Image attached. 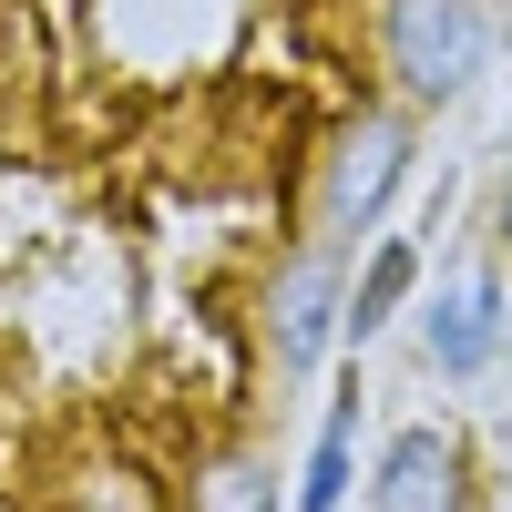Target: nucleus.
Segmentation results:
<instances>
[{"mask_svg": "<svg viewBox=\"0 0 512 512\" xmlns=\"http://www.w3.org/2000/svg\"><path fill=\"white\" fill-rule=\"evenodd\" d=\"M379 512H461V441L400 431L390 461H379Z\"/></svg>", "mask_w": 512, "mask_h": 512, "instance_id": "f03ea898", "label": "nucleus"}, {"mask_svg": "<svg viewBox=\"0 0 512 512\" xmlns=\"http://www.w3.org/2000/svg\"><path fill=\"white\" fill-rule=\"evenodd\" d=\"M349 431H359V400H338L328 431H318V461H308V492H297V512H338V502H349Z\"/></svg>", "mask_w": 512, "mask_h": 512, "instance_id": "423d86ee", "label": "nucleus"}, {"mask_svg": "<svg viewBox=\"0 0 512 512\" xmlns=\"http://www.w3.org/2000/svg\"><path fill=\"white\" fill-rule=\"evenodd\" d=\"M492 349H502V287L472 277V287H461L451 308L431 318V359H441V369H482Z\"/></svg>", "mask_w": 512, "mask_h": 512, "instance_id": "20e7f679", "label": "nucleus"}, {"mask_svg": "<svg viewBox=\"0 0 512 512\" xmlns=\"http://www.w3.org/2000/svg\"><path fill=\"white\" fill-rule=\"evenodd\" d=\"M390 62L410 93H461L482 72V11L472 0H390Z\"/></svg>", "mask_w": 512, "mask_h": 512, "instance_id": "f257e3e1", "label": "nucleus"}, {"mask_svg": "<svg viewBox=\"0 0 512 512\" xmlns=\"http://www.w3.org/2000/svg\"><path fill=\"white\" fill-rule=\"evenodd\" d=\"M502 236H512V195H502Z\"/></svg>", "mask_w": 512, "mask_h": 512, "instance_id": "1a4fd4ad", "label": "nucleus"}, {"mask_svg": "<svg viewBox=\"0 0 512 512\" xmlns=\"http://www.w3.org/2000/svg\"><path fill=\"white\" fill-rule=\"evenodd\" d=\"M400 297H410V246L390 236V246H379V256H369V277H359V297H349V328L369 338L379 318H390V308H400Z\"/></svg>", "mask_w": 512, "mask_h": 512, "instance_id": "0eeeda50", "label": "nucleus"}, {"mask_svg": "<svg viewBox=\"0 0 512 512\" xmlns=\"http://www.w3.org/2000/svg\"><path fill=\"white\" fill-rule=\"evenodd\" d=\"M400 154H410V144H400V123H379V113L359 123L349 144H338V185H328V205H338V226H369V216H379V195H390V175H400Z\"/></svg>", "mask_w": 512, "mask_h": 512, "instance_id": "7ed1b4c3", "label": "nucleus"}, {"mask_svg": "<svg viewBox=\"0 0 512 512\" xmlns=\"http://www.w3.org/2000/svg\"><path fill=\"white\" fill-rule=\"evenodd\" d=\"M318 349H328V267H297L287 297H277V359L308 369Z\"/></svg>", "mask_w": 512, "mask_h": 512, "instance_id": "39448f33", "label": "nucleus"}, {"mask_svg": "<svg viewBox=\"0 0 512 512\" xmlns=\"http://www.w3.org/2000/svg\"><path fill=\"white\" fill-rule=\"evenodd\" d=\"M205 512H277V482L267 472H216L205 482Z\"/></svg>", "mask_w": 512, "mask_h": 512, "instance_id": "6e6552de", "label": "nucleus"}]
</instances>
